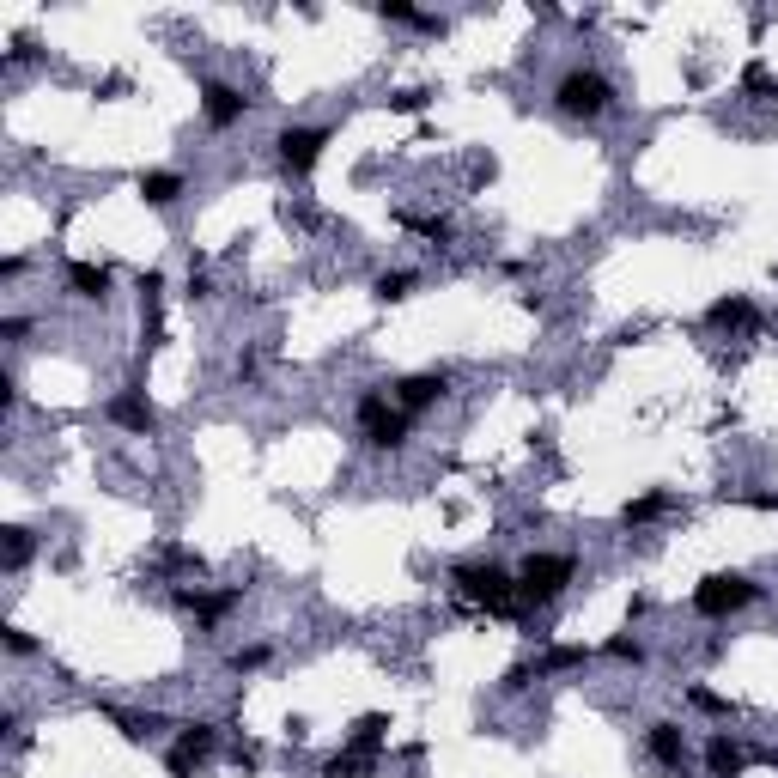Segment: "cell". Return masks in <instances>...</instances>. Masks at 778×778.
Returning a JSON list of instances; mask_svg holds the SVG:
<instances>
[{"instance_id": "obj_13", "label": "cell", "mask_w": 778, "mask_h": 778, "mask_svg": "<svg viewBox=\"0 0 778 778\" xmlns=\"http://www.w3.org/2000/svg\"><path fill=\"white\" fill-rule=\"evenodd\" d=\"M377 766H383V754H365V748H347V742H341V748L323 760V778H371Z\"/></svg>"}, {"instance_id": "obj_36", "label": "cell", "mask_w": 778, "mask_h": 778, "mask_svg": "<svg viewBox=\"0 0 778 778\" xmlns=\"http://www.w3.org/2000/svg\"><path fill=\"white\" fill-rule=\"evenodd\" d=\"M675 778H681V772H675Z\"/></svg>"}, {"instance_id": "obj_18", "label": "cell", "mask_w": 778, "mask_h": 778, "mask_svg": "<svg viewBox=\"0 0 778 778\" xmlns=\"http://www.w3.org/2000/svg\"><path fill=\"white\" fill-rule=\"evenodd\" d=\"M389 742V712H359L353 730H347V748H365V754H383Z\"/></svg>"}, {"instance_id": "obj_26", "label": "cell", "mask_w": 778, "mask_h": 778, "mask_svg": "<svg viewBox=\"0 0 778 778\" xmlns=\"http://www.w3.org/2000/svg\"><path fill=\"white\" fill-rule=\"evenodd\" d=\"M402 225H408V231H420V238H432V244H450V225H444V219H426V213H402Z\"/></svg>"}, {"instance_id": "obj_24", "label": "cell", "mask_w": 778, "mask_h": 778, "mask_svg": "<svg viewBox=\"0 0 778 778\" xmlns=\"http://www.w3.org/2000/svg\"><path fill=\"white\" fill-rule=\"evenodd\" d=\"M25 560H31V529H7V572H25Z\"/></svg>"}, {"instance_id": "obj_7", "label": "cell", "mask_w": 778, "mask_h": 778, "mask_svg": "<svg viewBox=\"0 0 778 778\" xmlns=\"http://www.w3.org/2000/svg\"><path fill=\"white\" fill-rule=\"evenodd\" d=\"M213 748H219V724H183L177 742H171V754H165V772H171V778H195V766H201Z\"/></svg>"}, {"instance_id": "obj_3", "label": "cell", "mask_w": 778, "mask_h": 778, "mask_svg": "<svg viewBox=\"0 0 778 778\" xmlns=\"http://www.w3.org/2000/svg\"><path fill=\"white\" fill-rule=\"evenodd\" d=\"M554 104H560V116L596 122V116L614 110V80H608V73H596V67H572V73H560Z\"/></svg>"}, {"instance_id": "obj_21", "label": "cell", "mask_w": 778, "mask_h": 778, "mask_svg": "<svg viewBox=\"0 0 778 778\" xmlns=\"http://www.w3.org/2000/svg\"><path fill=\"white\" fill-rule=\"evenodd\" d=\"M414 286H420V280H414L408 268H396V274H377V286H371V292H377L383 304H402V298H414Z\"/></svg>"}, {"instance_id": "obj_11", "label": "cell", "mask_w": 778, "mask_h": 778, "mask_svg": "<svg viewBox=\"0 0 778 778\" xmlns=\"http://www.w3.org/2000/svg\"><path fill=\"white\" fill-rule=\"evenodd\" d=\"M645 754H651L657 766H669V772H681V760H687V730H681V724H669V718H657V724H645Z\"/></svg>"}, {"instance_id": "obj_16", "label": "cell", "mask_w": 778, "mask_h": 778, "mask_svg": "<svg viewBox=\"0 0 778 778\" xmlns=\"http://www.w3.org/2000/svg\"><path fill=\"white\" fill-rule=\"evenodd\" d=\"M140 201L146 207H177V195H183V177L177 171H140Z\"/></svg>"}, {"instance_id": "obj_20", "label": "cell", "mask_w": 778, "mask_h": 778, "mask_svg": "<svg viewBox=\"0 0 778 778\" xmlns=\"http://www.w3.org/2000/svg\"><path fill=\"white\" fill-rule=\"evenodd\" d=\"M584 645H554V651H541L535 657V675H560V669H584Z\"/></svg>"}, {"instance_id": "obj_32", "label": "cell", "mask_w": 778, "mask_h": 778, "mask_svg": "<svg viewBox=\"0 0 778 778\" xmlns=\"http://www.w3.org/2000/svg\"><path fill=\"white\" fill-rule=\"evenodd\" d=\"M529 681H535V663H511V669H505V681H499V687H505V693H523V687H529Z\"/></svg>"}, {"instance_id": "obj_31", "label": "cell", "mask_w": 778, "mask_h": 778, "mask_svg": "<svg viewBox=\"0 0 778 778\" xmlns=\"http://www.w3.org/2000/svg\"><path fill=\"white\" fill-rule=\"evenodd\" d=\"M0 639H7V651H13V657H31V651H37V639H31L25 627H0Z\"/></svg>"}, {"instance_id": "obj_17", "label": "cell", "mask_w": 778, "mask_h": 778, "mask_svg": "<svg viewBox=\"0 0 778 778\" xmlns=\"http://www.w3.org/2000/svg\"><path fill=\"white\" fill-rule=\"evenodd\" d=\"M67 292L73 298H104L110 292V268L104 262H67Z\"/></svg>"}, {"instance_id": "obj_8", "label": "cell", "mask_w": 778, "mask_h": 778, "mask_svg": "<svg viewBox=\"0 0 778 778\" xmlns=\"http://www.w3.org/2000/svg\"><path fill=\"white\" fill-rule=\"evenodd\" d=\"M444 396H450V371H414V377H402L396 389H389V402H396L408 420L426 414V408H438Z\"/></svg>"}, {"instance_id": "obj_4", "label": "cell", "mask_w": 778, "mask_h": 778, "mask_svg": "<svg viewBox=\"0 0 778 778\" xmlns=\"http://www.w3.org/2000/svg\"><path fill=\"white\" fill-rule=\"evenodd\" d=\"M572 572H578L572 554H529V560L517 566V596H523V608H548V602L572 584Z\"/></svg>"}, {"instance_id": "obj_33", "label": "cell", "mask_w": 778, "mask_h": 778, "mask_svg": "<svg viewBox=\"0 0 778 778\" xmlns=\"http://www.w3.org/2000/svg\"><path fill=\"white\" fill-rule=\"evenodd\" d=\"M104 718H110V724H116V730H122L128 742H146V724H140L134 712H104Z\"/></svg>"}, {"instance_id": "obj_19", "label": "cell", "mask_w": 778, "mask_h": 778, "mask_svg": "<svg viewBox=\"0 0 778 778\" xmlns=\"http://www.w3.org/2000/svg\"><path fill=\"white\" fill-rule=\"evenodd\" d=\"M675 499L663 493V487H651V493H639V499H627V511H620V523H627V529H639V523H657L663 511H669Z\"/></svg>"}, {"instance_id": "obj_2", "label": "cell", "mask_w": 778, "mask_h": 778, "mask_svg": "<svg viewBox=\"0 0 778 778\" xmlns=\"http://www.w3.org/2000/svg\"><path fill=\"white\" fill-rule=\"evenodd\" d=\"M766 590L754 584V578H742V572H706L693 584V614L699 620H730V614H742V608H754Z\"/></svg>"}, {"instance_id": "obj_34", "label": "cell", "mask_w": 778, "mask_h": 778, "mask_svg": "<svg viewBox=\"0 0 778 778\" xmlns=\"http://www.w3.org/2000/svg\"><path fill=\"white\" fill-rule=\"evenodd\" d=\"M231 760H238V772H256V766H262V748H238Z\"/></svg>"}, {"instance_id": "obj_14", "label": "cell", "mask_w": 778, "mask_h": 778, "mask_svg": "<svg viewBox=\"0 0 778 778\" xmlns=\"http://www.w3.org/2000/svg\"><path fill=\"white\" fill-rule=\"evenodd\" d=\"M706 766H712V778H742V772H748V754H742L736 736H712V742H706Z\"/></svg>"}, {"instance_id": "obj_35", "label": "cell", "mask_w": 778, "mask_h": 778, "mask_svg": "<svg viewBox=\"0 0 778 778\" xmlns=\"http://www.w3.org/2000/svg\"><path fill=\"white\" fill-rule=\"evenodd\" d=\"M766 766H772V772H778V754H772V760H766Z\"/></svg>"}, {"instance_id": "obj_23", "label": "cell", "mask_w": 778, "mask_h": 778, "mask_svg": "<svg viewBox=\"0 0 778 778\" xmlns=\"http://www.w3.org/2000/svg\"><path fill=\"white\" fill-rule=\"evenodd\" d=\"M687 706H693V712H712V718H730V699L712 693V687H687Z\"/></svg>"}, {"instance_id": "obj_12", "label": "cell", "mask_w": 778, "mask_h": 778, "mask_svg": "<svg viewBox=\"0 0 778 778\" xmlns=\"http://www.w3.org/2000/svg\"><path fill=\"white\" fill-rule=\"evenodd\" d=\"M706 323L712 329H760V310H754V298H742V292H730V298H712V310H706Z\"/></svg>"}, {"instance_id": "obj_29", "label": "cell", "mask_w": 778, "mask_h": 778, "mask_svg": "<svg viewBox=\"0 0 778 778\" xmlns=\"http://www.w3.org/2000/svg\"><path fill=\"white\" fill-rule=\"evenodd\" d=\"M432 104V92H396V98H389V110H396V116H420Z\"/></svg>"}, {"instance_id": "obj_25", "label": "cell", "mask_w": 778, "mask_h": 778, "mask_svg": "<svg viewBox=\"0 0 778 778\" xmlns=\"http://www.w3.org/2000/svg\"><path fill=\"white\" fill-rule=\"evenodd\" d=\"M724 499H736V505H748V511H778V493H766V487H730Z\"/></svg>"}, {"instance_id": "obj_1", "label": "cell", "mask_w": 778, "mask_h": 778, "mask_svg": "<svg viewBox=\"0 0 778 778\" xmlns=\"http://www.w3.org/2000/svg\"><path fill=\"white\" fill-rule=\"evenodd\" d=\"M450 590H456L462 602L487 608V614H517V608H523V596H517V578H511V572H499V566H481V560L456 566V572H450Z\"/></svg>"}, {"instance_id": "obj_6", "label": "cell", "mask_w": 778, "mask_h": 778, "mask_svg": "<svg viewBox=\"0 0 778 778\" xmlns=\"http://www.w3.org/2000/svg\"><path fill=\"white\" fill-rule=\"evenodd\" d=\"M323 146H329V128H280L274 159H280L286 177H310V171H317V159H323Z\"/></svg>"}, {"instance_id": "obj_5", "label": "cell", "mask_w": 778, "mask_h": 778, "mask_svg": "<svg viewBox=\"0 0 778 778\" xmlns=\"http://www.w3.org/2000/svg\"><path fill=\"white\" fill-rule=\"evenodd\" d=\"M408 426H414V420L389 402L383 389H365V396H359V432H365L371 450H402V444H408Z\"/></svg>"}, {"instance_id": "obj_9", "label": "cell", "mask_w": 778, "mask_h": 778, "mask_svg": "<svg viewBox=\"0 0 778 778\" xmlns=\"http://www.w3.org/2000/svg\"><path fill=\"white\" fill-rule=\"evenodd\" d=\"M244 110H250V98H244L238 86H219V80H207V86H201V122H207L213 134L238 128V122H244Z\"/></svg>"}, {"instance_id": "obj_28", "label": "cell", "mask_w": 778, "mask_h": 778, "mask_svg": "<svg viewBox=\"0 0 778 778\" xmlns=\"http://www.w3.org/2000/svg\"><path fill=\"white\" fill-rule=\"evenodd\" d=\"M608 657H614V663H633V669H639V663H645V645L620 633V639H608Z\"/></svg>"}, {"instance_id": "obj_27", "label": "cell", "mask_w": 778, "mask_h": 778, "mask_svg": "<svg viewBox=\"0 0 778 778\" xmlns=\"http://www.w3.org/2000/svg\"><path fill=\"white\" fill-rule=\"evenodd\" d=\"M262 663H268V645H244V651H231V657H225L231 675H250V669H262Z\"/></svg>"}, {"instance_id": "obj_30", "label": "cell", "mask_w": 778, "mask_h": 778, "mask_svg": "<svg viewBox=\"0 0 778 778\" xmlns=\"http://www.w3.org/2000/svg\"><path fill=\"white\" fill-rule=\"evenodd\" d=\"M742 92H772V73H766V61H748V67H742Z\"/></svg>"}, {"instance_id": "obj_15", "label": "cell", "mask_w": 778, "mask_h": 778, "mask_svg": "<svg viewBox=\"0 0 778 778\" xmlns=\"http://www.w3.org/2000/svg\"><path fill=\"white\" fill-rule=\"evenodd\" d=\"M177 602H183L195 620H207V627H213V620H225L231 608H238V590H219V596H207V590H177Z\"/></svg>"}, {"instance_id": "obj_22", "label": "cell", "mask_w": 778, "mask_h": 778, "mask_svg": "<svg viewBox=\"0 0 778 778\" xmlns=\"http://www.w3.org/2000/svg\"><path fill=\"white\" fill-rule=\"evenodd\" d=\"M377 19H396V25H414V31H438V19H426L420 7H408V0H383Z\"/></svg>"}, {"instance_id": "obj_10", "label": "cell", "mask_w": 778, "mask_h": 778, "mask_svg": "<svg viewBox=\"0 0 778 778\" xmlns=\"http://www.w3.org/2000/svg\"><path fill=\"white\" fill-rule=\"evenodd\" d=\"M104 420L110 426H122V432H152V426H159V414H152V402H146V389L140 383H128V389H116V396L104 402Z\"/></svg>"}]
</instances>
